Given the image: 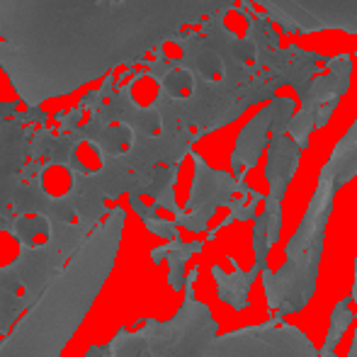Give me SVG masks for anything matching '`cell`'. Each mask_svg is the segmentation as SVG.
I'll use <instances>...</instances> for the list:
<instances>
[{"instance_id": "cell-1", "label": "cell", "mask_w": 357, "mask_h": 357, "mask_svg": "<svg viewBox=\"0 0 357 357\" xmlns=\"http://www.w3.org/2000/svg\"><path fill=\"white\" fill-rule=\"evenodd\" d=\"M357 173L355 153H335L321 170L319 188L309 202L299 229L291 234L284 248V265L273 273L265 270L263 289L273 316H289L301 311L314 296L316 282H319V263L324 253V236L328 224L333 197L345 183Z\"/></svg>"}, {"instance_id": "cell-2", "label": "cell", "mask_w": 357, "mask_h": 357, "mask_svg": "<svg viewBox=\"0 0 357 357\" xmlns=\"http://www.w3.org/2000/svg\"><path fill=\"white\" fill-rule=\"evenodd\" d=\"M204 357H321V350L282 316L216 335Z\"/></svg>"}, {"instance_id": "cell-3", "label": "cell", "mask_w": 357, "mask_h": 357, "mask_svg": "<svg viewBox=\"0 0 357 357\" xmlns=\"http://www.w3.org/2000/svg\"><path fill=\"white\" fill-rule=\"evenodd\" d=\"M195 158V178H192V190H190V199L185 204V209L175 216L178 226L188 229L190 234H204L209 229V219L219 207H231L234 195H248L250 188H243L236 178H231L229 173L221 170H212L204 158H199L197 153Z\"/></svg>"}, {"instance_id": "cell-4", "label": "cell", "mask_w": 357, "mask_h": 357, "mask_svg": "<svg viewBox=\"0 0 357 357\" xmlns=\"http://www.w3.org/2000/svg\"><path fill=\"white\" fill-rule=\"evenodd\" d=\"M270 129H273V105L265 107L258 117L250 119V124L238 137L236 151H234V155H231V163H234V170H236V180H238L243 188H248V185H245V173L258 163L260 153H263L265 144H268Z\"/></svg>"}, {"instance_id": "cell-5", "label": "cell", "mask_w": 357, "mask_h": 357, "mask_svg": "<svg viewBox=\"0 0 357 357\" xmlns=\"http://www.w3.org/2000/svg\"><path fill=\"white\" fill-rule=\"evenodd\" d=\"M212 278L216 282V294H219V299L226 301L231 309L243 311L245 306L250 304L248 294H250V287H253L255 278L250 273H245V270H241L236 260H234V273H224L219 265H214Z\"/></svg>"}, {"instance_id": "cell-6", "label": "cell", "mask_w": 357, "mask_h": 357, "mask_svg": "<svg viewBox=\"0 0 357 357\" xmlns=\"http://www.w3.org/2000/svg\"><path fill=\"white\" fill-rule=\"evenodd\" d=\"M39 188L54 202H61V199L71 197L75 188V175L73 168L66 163H49L47 168H42L39 173Z\"/></svg>"}, {"instance_id": "cell-7", "label": "cell", "mask_w": 357, "mask_h": 357, "mask_svg": "<svg viewBox=\"0 0 357 357\" xmlns=\"http://www.w3.org/2000/svg\"><path fill=\"white\" fill-rule=\"evenodd\" d=\"M13 231L20 236L24 248H32V250L47 248L49 241H52V221H49L47 216L34 214V212L17 216Z\"/></svg>"}, {"instance_id": "cell-8", "label": "cell", "mask_w": 357, "mask_h": 357, "mask_svg": "<svg viewBox=\"0 0 357 357\" xmlns=\"http://www.w3.org/2000/svg\"><path fill=\"white\" fill-rule=\"evenodd\" d=\"M350 301H353V296H345V299H340L338 304H335L333 314H331L328 333H326V340H324V345H321V355H333L340 338H343V333L353 326L355 314L350 311Z\"/></svg>"}, {"instance_id": "cell-9", "label": "cell", "mask_w": 357, "mask_h": 357, "mask_svg": "<svg viewBox=\"0 0 357 357\" xmlns=\"http://www.w3.org/2000/svg\"><path fill=\"white\" fill-rule=\"evenodd\" d=\"M68 163L80 175L100 173L102 170V149L95 142H78L68 153Z\"/></svg>"}, {"instance_id": "cell-10", "label": "cell", "mask_w": 357, "mask_h": 357, "mask_svg": "<svg viewBox=\"0 0 357 357\" xmlns=\"http://www.w3.org/2000/svg\"><path fill=\"white\" fill-rule=\"evenodd\" d=\"M98 146L112 155H119L134 146V132L127 124H107L98 134Z\"/></svg>"}, {"instance_id": "cell-11", "label": "cell", "mask_w": 357, "mask_h": 357, "mask_svg": "<svg viewBox=\"0 0 357 357\" xmlns=\"http://www.w3.org/2000/svg\"><path fill=\"white\" fill-rule=\"evenodd\" d=\"M24 243L13 229H0V273H8L10 268L22 260Z\"/></svg>"}, {"instance_id": "cell-12", "label": "cell", "mask_w": 357, "mask_h": 357, "mask_svg": "<svg viewBox=\"0 0 357 357\" xmlns=\"http://www.w3.org/2000/svg\"><path fill=\"white\" fill-rule=\"evenodd\" d=\"M353 299H355V306H357V260H355V282H353ZM345 357H357V314H355V338L350 343V350Z\"/></svg>"}]
</instances>
